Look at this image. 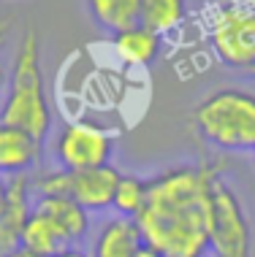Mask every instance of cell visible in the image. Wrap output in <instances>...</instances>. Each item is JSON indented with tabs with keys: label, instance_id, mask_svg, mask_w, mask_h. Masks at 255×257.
<instances>
[{
	"label": "cell",
	"instance_id": "1",
	"mask_svg": "<svg viewBox=\"0 0 255 257\" xmlns=\"http://www.w3.org/2000/svg\"><path fill=\"white\" fill-rule=\"evenodd\" d=\"M223 163H179L147 176V206L136 217L141 238L166 257H209L212 192Z\"/></svg>",
	"mask_w": 255,
	"mask_h": 257
},
{
	"label": "cell",
	"instance_id": "2",
	"mask_svg": "<svg viewBox=\"0 0 255 257\" xmlns=\"http://www.w3.org/2000/svg\"><path fill=\"white\" fill-rule=\"evenodd\" d=\"M0 122L22 127L38 141L52 133V106L46 98L44 65H41V38L36 27H25L14 52L9 89L0 100Z\"/></svg>",
	"mask_w": 255,
	"mask_h": 257
},
{
	"label": "cell",
	"instance_id": "3",
	"mask_svg": "<svg viewBox=\"0 0 255 257\" xmlns=\"http://www.w3.org/2000/svg\"><path fill=\"white\" fill-rule=\"evenodd\" d=\"M190 124L206 147L217 152H255V92L223 87L201 98L190 111Z\"/></svg>",
	"mask_w": 255,
	"mask_h": 257
},
{
	"label": "cell",
	"instance_id": "4",
	"mask_svg": "<svg viewBox=\"0 0 255 257\" xmlns=\"http://www.w3.org/2000/svg\"><path fill=\"white\" fill-rule=\"evenodd\" d=\"M206 36L215 57L231 71H255V9L247 0H220L212 6Z\"/></svg>",
	"mask_w": 255,
	"mask_h": 257
},
{
	"label": "cell",
	"instance_id": "5",
	"mask_svg": "<svg viewBox=\"0 0 255 257\" xmlns=\"http://www.w3.org/2000/svg\"><path fill=\"white\" fill-rule=\"evenodd\" d=\"M117 149V133L98 122L73 119L57 127L52 138V157L65 171H87L109 165Z\"/></svg>",
	"mask_w": 255,
	"mask_h": 257
},
{
	"label": "cell",
	"instance_id": "6",
	"mask_svg": "<svg viewBox=\"0 0 255 257\" xmlns=\"http://www.w3.org/2000/svg\"><path fill=\"white\" fill-rule=\"evenodd\" d=\"M209 252L215 257H252V227L242 198L223 176L212 192V227Z\"/></svg>",
	"mask_w": 255,
	"mask_h": 257
},
{
	"label": "cell",
	"instance_id": "7",
	"mask_svg": "<svg viewBox=\"0 0 255 257\" xmlns=\"http://www.w3.org/2000/svg\"><path fill=\"white\" fill-rule=\"evenodd\" d=\"M6 182H9V200H6V208L0 214V257L22 246V230L33 214V206H36L33 173L9 176Z\"/></svg>",
	"mask_w": 255,
	"mask_h": 257
},
{
	"label": "cell",
	"instance_id": "8",
	"mask_svg": "<svg viewBox=\"0 0 255 257\" xmlns=\"http://www.w3.org/2000/svg\"><path fill=\"white\" fill-rule=\"evenodd\" d=\"M122 171L114 168V163L98 165L87 171H71V195L81 208L90 214H103L114 208V192L120 184Z\"/></svg>",
	"mask_w": 255,
	"mask_h": 257
},
{
	"label": "cell",
	"instance_id": "9",
	"mask_svg": "<svg viewBox=\"0 0 255 257\" xmlns=\"http://www.w3.org/2000/svg\"><path fill=\"white\" fill-rule=\"evenodd\" d=\"M38 214H44L52 222V227L63 238L65 246H79L90 233V211L81 208L71 195H49V198H36Z\"/></svg>",
	"mask_w": 255,
	"mask_h": 257
},
{
	"label": "cell",
	"instance_id": "10",
	"mask_svg": "<svg viewBox=\"0 0 255 257\" xmlns=\"http://www.w3.org/2000/svg\"><path fill=\"white\" fill-rule=\"evenodd\" d=\"M41 147L36 136H30L22 127L0 122V176H19V173H33L41 160Z\"/></svg>",
	"mask_w": 255,
	"mask_h": 257
},
{
	"label": "cell",
	"instance_id": "11",
	"mask_svg": "<svg viewBox=\"0 0 255 257\" xmlns=\"http://www.w3.org/2000/svg\"><path fill=\"white\" fill-rule=\"evenodd\" d=\"M141 241L144 238L136 219L114 214V217L101 219V225L95 227L90 257H133Z\"/></svg>",
	"mask_w": 255,
	"mask_h": 257
},
{
	"label": "cell",
	"instance_id": "12",
	"mask_svg": "<svg viewBox=\"0 0 255 257\" xmlns=\"http://www.w3.org/2000/svg\"><path fill=\"white\" fill-rule=\"evenodd\" d=\"M112 46H114V54L122 62H128L133 68H149L160 57L163 36H157V33H152L149 27H144L139 22V25L128 27V30L114 33Z\"/></svg>",
	"mask_w": 255,
	"mask_h": 257
},
{
	"label": "cell",
	"instance_id": "13",
	"mask_svg": "<svg viewBox=\"0 0 255 257\" xmlns=\"http://www.w3.org/2000/svg\"><path fill=\"white\" fill-rule=\"evenodd\" d=\"M141 3L144 0H84L90 19L112 36L141 22Z\"/></svg>",
	"mask_w": 255,
	"mask_h": 257
},
{
	"label": "cell",
	"instance_id": "14",
	"mask_svg": "<svg viewBox=\"0 0 255 257\" xmlns=\"http://www.w3.org/2000/svg\"><path fill=\"white\" fill-rule=\"evenodd\" d=\"M188 19V0H144L141 3V25L157 36L174 33Z\"/></svg>",
	"mask_w": 255,
	"mask_h": 257
},
{
	"label": "cell",
	"instance_id": "15",
	"mask_svg": "<svg viewBox=\"0 0 255 257\" xmlns=\"http://www.w3.org/2000/svg\"><path fill=\"white\" fill-rule=\"evenodd\" d=\"M147 192H149V182L147 176L139 173H122L120 184L114 192V211L122 217H139L141 208L147 206Z\"/></svg>",
	"mask_w": 255,
	"mask_h": 257
},
{
	"label": "cell",
	"instance_id": "16",
	"mask_svg": "<svg viewBox=\"0 0 255 257\" xmlns=\"http://www.w3.org/2000/svg\"><path fill=\"white\" fill-rule=\"evenodd\" d=\"M22 246L33 249V252H38V254L52 257L54 252H60L65 244H63V238L57 235V230L52 227V222L33 208L30 219H27V225L22 230Z\"/></svg>",
	"mask_w": 255,
	"mask_h": 257
},
{
	"label": "cell",
	"instance_id": "17",
	"mask_svg": "<svg viewBox=\"0 0 255 257\" xmlns=\"http://www.w3.org/2000/svg\"><path fill=\"white\" fill-rule=\"evenodd\" d=\"M71 192V171L54 165L49 171H33V195L49 198V195H68Z\"/></svg>",
	"mask_w": 255,
	"mask_h": 257
},
{
	"label": "cell",
	"instance_id": "18",
	"mask_svg": "<svg viewBox=\"0 0 255 257\" xmlns=\"http://www.w3.org/2000/svg\"><path fill=\"white\" fill-rule=\"evenodd\" d=\"M133 257H166L160 252V249L157 246H152V244H147V241H141L139 244V249H136V254Z\"/></svg>",
	"mask_w": 255,
	"mask_h": 257
},
{
	"label": "cell",
	"instance_id": "19",
	"mask_svg": "<svg viewBox=\"0 0 255 257\" xmlns=\"http://www.w3.org/2000/svg\"><path fill=\"white\" fill-rule=\"evenodd\" d=\"M52 257H90V252H84L81 246H63L60 252H54Z\"/></svg>",
	"mask_w": 255,
	"mask_h": 257
},
{
	"label": "cell",
	"instance_id": "20",
	"mask_svg": "<svg viewBox=\"0 0 255 257\" xmlns=\"http://www.w3.org/2000/svg\"><path fill=\"white\" fill-rule=\"evenodd\" d=\"M3 257H46V254H38V252H33V249H27V246H17Z\"/></svg>",
	"mask_w": 255,
	"mask_h": 257
},
{
	"label": "cell",
	"instance_id": "21",
	"mask_svg": "<svg viewBox=\"0 0 255 257\" xmlns=\"http://www.w3.org/2000/svg\"><path fill=\"white\" fill-rule=\"evenodd\" d=\"M9 76H11V71L0 62V100H3V95H6V89H9Z\"/></svg>",
	"mask_w": 255,
	"mask_h": 257
},
{
	"label": "cell",
	"instance_id": "22",
	"mask_svg": "<svg viewBox=\"0 0 255 257\" xmlns=\"http://www.w3.org/2000/svg\"><path fill=\"white\" fill-rule=\"evenodd\" d=\"M6 200H9V182H6V176H0V214L6 208Z\"/></svg>",
	"mask_w": 255,
	"mask_h": 257
},
{
	"label": "cell",
	"instance_id": "23",
	"mask_svg": "<svg viewBox=\"0 0 255 257\" xmlns=\"http://www.w3.org/2000/svg\"><path fill=\"white\" fill-rule=\"evenodd\" d=\"M204 3H212V6H215V3H220V0H204Z\"/></svg>",
	"mask_w": 255,
	"mask_h": 257
},
{
	"label": "cell",
	"instance_id": "24",
	"mask_svg": "<svg viewBox=\"0 0 255 257\" xmlns=\"http://www.w3.org/2000/svg\"><path fill=\"white\" fill-rule=\"evenodd\" d=\"M247 3H250V6H252V9H255V0H247Z\"/></svg>",
	"mask_w": 255,
	"mask_h": 257
},
{
	"label": "cell",
	"instance_id": "25",
	"mask_svg": "<svg viewBox=\"0 0 255 257\" xmlns=\"http://www.w3.org/2000/svg\"><path fill=\"white\" fill-rule=\"evenodd\" d=\"M252 76H255V71H252Z\"/></svg>",
	"mask_w": 255,
	"mask_h": 257
},
{
	"label": "cell",
	"instance_id": "26",
	"mask_svg": "<svg viewBox=\"0 0 255 257\" xmlns=\"http://www.w3.org/2000/svg\"><path fill=\"white\" fill-rule=\"evenodd\" d=\"M252 155H255V152H252Z\"/></svg>",
	"mask_w": 255,
	"mask_h": 257
}]
</instances>
